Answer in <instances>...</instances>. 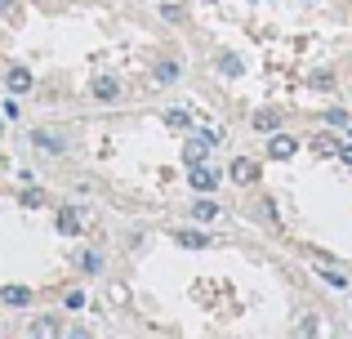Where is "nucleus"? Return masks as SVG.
<instances>
[{
  "label": "nucleus",
  "instance_id": "nucleus-1",
  "mask_svg": "<svg viewBox=\"0 0 352 339\" xmlns=\"http://www.w3.org/2000/svg\"><path fill=\"white\" fill-rule=\"evenodd\" d=\"M219 143V134H210V130H201V134H192L188 143H183V161L188 166H197V161H206V152Z\"/></svg>",
  "mask_w": 352,
  "mask_h": 339
},
{
  "label": "nucleus",
  "instance_id": "nucleus-2",
  "mask_svg": "<svg viewBox=\"0 0 352 339\" xmlns=\"http://www.w3.org/2000/svg\"><path fill=\"white\" fill-rule=\"evenodd\" d=\"M188 179H192V188H197V192H214V188H219V170H210L206 161H197Z\"/></svg>",
  "mask_w": 352,
  "mask_h": 339
},
{
  "label": "nucleus",
  "instance_id": "nucleus-3",
  "mask_svg": "<svg viewBox=\"0 0 352 339\" xmlns=\"http://www.w3.org/2000/svg\"><path fill=\"white\" fill-rule=\"evenodd\" d=\"M267 152H272V161H290L294 152H299V139H290V134H276V139H267Z\"/></svg>",
  "mask_w": 352,
  "mask_h": 339
},
{
  "label": "nucleus",
  "instance_id": "nucleus-4",
  "mask_svg": "<svg viewBox=\"0 0 352 339\" xmlns=\"http://www.w3.org/2000/svg\"><path fill=\"white\" fill-rule=\"evenodd\" d=\"M0 299H5L9 308H27V304H32V290H27V286H5Z\"/></svg>",
  "mask_w": 352,
  "mask_h": 339
},
{
  "label": "nucleus",
  "instance_id": "nucleus-5",
  "mask_svg": "<svg viewBox=\"0 0 352 339\" xmlns=\"http://www.w3.org/2000/svg\"><path fill=\"white\" fill-rule=\"evenodd\" d=\"M232 179H236V183H254V179H258V166H254L250 157H236V161H232Z\"/></svg>",
  "mask_w": 352,
  "mask_h": 339
},
{
  "label": "nucleus",
  "instance_id": "nucleus-6",
  "mask_svg": "<svg viewBox=\"0 0 352 339\" xmlns=\"http://www.w3.org/2000/svg\"><path fill=\"white\" fill-rule=\"evenodd\" d=\"M192 219H197V223H210V219H219V206L206 197V192H201V201L192 206Z\"/></svg>",
  "mask_w": 352,
  "mask_h": 339
},
{
  "label": "nucleus",
  "instance_id": "nucleus-7",
  "mask_svg": "<svg viewBox=\"0 0 352 339\" xmlns=\"http://www.w3.org/2000/svg\"><path fill=\"white\" fill-rule=\"evenodd\" d=\"M94 98H103V103H112V98H120V85L112 76H98L94 80Z\"/></svg>",
  "mask_w": 352,
  "mask_h": 339
},
{
  "label": "nucleus",
  "instance_id": "nucleus-8",
  "mask_svg": "<svg viewBox=\"0 0 352 339\" xmlns=\"http://www.w3.org/2000/svg\"><path fill=\"white\" fill-rule=\"evenodd\" d=\"M179 245H188V250H206L210 237H206V232H197V228H183V232H179Z\"/></svg>",
  "mask_w": 352,
  "mask_h": 339
},
{
  "label": "nucleus",
  "instance_id": "nucleus-9",
  "mask_svg": "<svg viewBox=\"0 0 352 339\" xmlns=\"http://www.w3.org/2000/svg\"><path fill=\"white\" fill-rule=\"evenodd\" d=\"M152 76H156V85H174V80H179V63H170V58H165V63H156V72H152Z\"/></svg>",
  "mask_w": 352,
  "mask_h": 339
},
{
  "label": "nucleus",
  "instance_id": "nucleus-10",
  "mask_svg": "<svg viewBox=\"0 0 352 339\" xmlns=\"http://www.w3.org/2000/svg\"><path fill=\"white\" fill-rule=\"evenodd\" d=\"M9 89H14V94H27V89H32V72L14 67V72H9Z\"/></svg>",
  "mask_w": 352,
  "mask_h": 339
},
{
  "label": "nucleus",
  "instance_id": "nucleus-11",
  "mask_svg": "<svg viewBox=\"0 0 352 339\" xmlns=\"http://www.w3.org/2000/svg\"><path fill=\"white\" fill-rule=\"evenodd\" d=\"M219 72H223V76H241V72H245V67H241V58H236V54H219Z\"/></svg>",
  "mask_w": 352,
  "mask_h": 339
},
{
  "label": "nucleus",
  "instance_id": "nucleus-12",
  "mask_svg": "<svg viewBox=\"0 0 352 339\" xmlns=\"http://www.w3.org/2000/svg\"><path fill=\"white\" fill-rule=\"evenodd\" d=\"M321 281H326V286H335V290H348V277L339 268H326V263H321Z\"/></svg>",
  "mask_w": 352,
  "mask_h": 339
},
{
  "label": "nucleus",
  "instance_id": "nucleus-13",
  "mask_svg": "<svg viewBox=\"0 0 352 339\" xmlns=\"http://www.w3.org/2000/svg\"><path fill=\"white\" fill-rule=\"evenodd\" d=\"M32 139H36V148H50V152H63V139H58V134H45V130H36Z\"/></svg>",
  "mask_w": 352,
  "mask_h": 339
},
{
  "label": "nucleus",
  "instance_id": "nucleus-14",
  "mask_svg": "<svg viewBox=\"0 0 352 339\" xmlns=\"http://www.w3.org/2000/svg\"><path fill=\"white\" fill-rule=\"evenodd\" d=\"M58 232H67V237H72V232H80V219L72 215V210H58Z\"/></svg>",
  "mask_w": 352,
  "mask_h": 339
},
{
  "label": "nucleus",
  "instance_id": "nucleus-15",
  "mask_svg": "<svg viewBox=\"0 0 352 339\" xmlns=\"http://www.w3.org/2000/svg\"><path fill=\"white\" fill-rule=\"evenodd\" d=\"M276 125H281L276 112H254V130H276Z\"/></svg>",
  "mask_w": 352,
  "mask_h": 339
},
{
  "label": "nucleus",
  "instance_id": "nucleus-16",
  "mask_svg": "<svg viewBox=\"0 0 352 339\" xmlns=\"http://www.w3.org/2000/svg\"><path fill=\"white\" fill-rule=\"evenodd\" d=\"M67 308H72V313H76V308H85V295H80V290H72V295H67Z\"/></svg>",
  "mask_w": 352,
  "mask_h": 339
},
{
  "label": "nucleus",
  "instance_id": "nucleus-17",
  "mask_svg": "<svg viewBox=\"0 0 352 339\" xmlns=\"http://www.w3.org/2000/svg\"><path fill=\"white\" fill-rule=\"evenodd\" d=\"M344 161H348V166H352V148H348V152H344Z\"/></svg>",
  "mask_w": 352,
  "mask_h": 339
},
{
  "label": "nucleus",
  "instance_id": "nucleus-18",
  "mask_svg": "<svg viewBox=\"0 0 352 339\" xmlns=\"http://www.w3.org/2000/svg\"><path fill=\"white\" fill-rule=\"evenodd\" d=\"M5 9H9V0H0V14H5Z\"/></svg>",
  "mask_w": 352,
  "mask_h": 339
},
{
  "label": "nucleus",
  "instance_id": "nucleus-19",
  "mask_svg": "<svg viewBox=\"0 0 352 339\" xmlns=\"http://www.w3.org/2000/svg\"><path fill=\"white\" fill-rule=\"evenodd\" d=\"M0 134H5V121H0Z\"/></svg>",
  "mask_w": 352,
  "mask_h": 339
}]
</instances>
